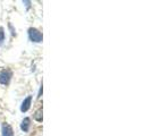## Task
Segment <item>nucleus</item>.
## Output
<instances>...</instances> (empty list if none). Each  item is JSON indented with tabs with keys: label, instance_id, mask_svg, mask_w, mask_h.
Masks as SVG:
<instances>
[{
	"label": "nucleus",
	"instance_id": "1",
	"mask_svg": "<svg viewBox=\"0 0 151 136\" xmlns=\"http://www.w3.org/2000/svg\"><path fill=\"white\" fill-rule=\"evenodd\" d=\"M29 38H30L31 41L39 43V42H42L43 37H42V33L39 30L34 29V27H30L29 29Z\"/></svg>",
	"mask_w": 151,
	"mask_h": 136
},
{
	"label": "nucleus",
	"instance_id": "2",
	"mask_svg": "<svg viewBox=\"0 0 151 136\" xmlns=\"http://www.w3.org/2000/svg\"><path fill=\"white\" fill-rule=\"evenodd\" d=\"M10 78H12V72L10 70H2L0 73V84L7 85L10 82Z\"/></svg>",
	"mask_w": 151,
	"mask_h": 136
},
{
	"label": "nucleus",
	"instance_id": "3",
	"mask_svg": "<svg viewBox=\"0 0 151 136\" xmlns=\"http://www.w3.org/2000/svg\"><path fill=\"white\" fill-rule=\"evenodd\" d=\"M31 102H32V95H29L27 98L24 99V101L22 102V106H21V111L22 112L29 111V109L31 108Z\"/></svg>",
	"mask_w": 151,
	"mask_h": 136
},
{
	"label": "nucleus",
	"instance_id": "4",
	"mask_svg": "<svg viewBox=\"0 0 151 136\" xmlns=\"http://www.w3.org/2000/svg\"><path fill=\"white\" fill-rule=\"evenodd\" d=\"M2 136H14V132L10 125L8 124H4L2 125Z\"/></svg>",
	"mask_w": 151,
	"mask_h": 136
},
{
	"label": "nucleus",
	"instance_id": "5",
	"mask_svg": "<svg viewBox=\"0 0 151 136\" xmlns=\"http://www.w3.org/2000/svg\"><path fill=\"white\" fill-rule=\"evenodd\" d=\"M31 119L29 117H26V118H24L22 121V124H21V129H22L23 132H29V129H30V122Z\"/></svg>",
	"mask_w": 151,
	"mask_h": 136
},
{
	"label": "nucleus",
	"instance_id": "6",
	"mask_svg": "<svg viewBox=\"0 0 151 136\" xmlns=\"http://www.w3.org/2000/svg\"><path fill=\"white\" fill-rule=\"evenodd\" d=\"M34 119L38 121V122H41L42 121V109H39L38 111L34 115Z\"/></svg>",
	"mask_w": 151,
	"mask_h": 136
},
{
	"label": "nucleus",
	"instance_id": "7",
	"mask_svg": "<svg viewBox=\"0 0 151 136\" xmlns=\"http://www.w3.org/2000/svg\"><path fill=\"white\" fill-rule=\"evenodd\" d=\"M5 41V32H4V29L0 27V43Z\"/></svg>",
	"mask_w": 151,
	"mask_h": 136
},
{
	"label": "nucleus",
	"instance_id": "8",
	"mask_svg": "<svg viewBox=\"0 0 151 136\" xmlns=\"http://www.w3.org/2000/svg\"><path fill=\"white\" fill-rule=\"evenodd\" d=\"M41 94H42V84H41V87H40V91H39L38 98H41Z\"/></svg>",
	"mask_w": 151,
	"mask_h": 136
}]
</instances>
